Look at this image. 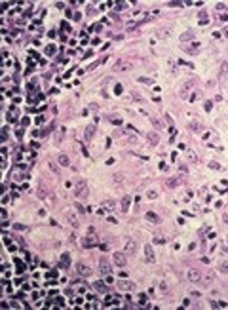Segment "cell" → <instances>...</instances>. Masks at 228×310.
<instances>
[{
    "instance_id": "cell-8",
    "label": "cell",
    "mask_w": 228,
    "mask_h": 310,
    "mask_svg": "<svg viewBox=\"0 0 228 310\" xmlns=\"http://www.w3.org/2000/svg\"><path fill=\"white\" fill-rule=\"evenodd\" d=\"M76 270L82 276H91V266H87L86 263H76Z\"/></svg>"
},
{
    "instance_id": "cell-15",
    "label": "cell",
    "mask_w": 228,
    "mask_h": 310,
    "mask_svg": "<svg viewBox=\"0 0 228 310\" xmlns=\"http://www.w3.org/2000/svg\"><path fill=\"white\" fill-rule=\"evenodd\" d=\"M95 129H97V128H95V124H91V126H87V128H86V139H87V141H89L91 137L95 135Z\"/></svg>"
},
{
    "instance_id": "cell-14",
    "label": "cell",
    "mask_w": 228,
    "mask_h": 310,
    "mask_svg": "<svg viewBox=\"0 0 228 310\" xmlns=\"http://www.w3.org/2000/svg\"><path fill=\"white\" fill-rule=\"evenodd\" d=\"M192 40H194V32L192 31H186L181 34V42H192Z\"/></svg>"
},
{
    "instance_id": "cell-11",
    "label": "cell",
    "mask_w": 228,
    "mask_h": 310,
    "mask_svg": "<svg viewBox=\"0 0 228 310\" xmlns=\"http://www.w3.org/2000/svg\"><path fill=\"white\" fill-rule=\"evenodd\" d=\"M145 217H146V221H148V223H154V224H160V223H162V219H160V217L154 213V211H148Z\"/></svg>"
},
{
    "instance_id": "cell-28",
    "label": "cell",
    "mask_w": 228,
    "mask_h": 310,
    "mask_svg": "<svg viewBox=\"0 0 228 310\" xmlns=\"http://www.w3.org/2000/svg\"><path fill=\"white\" fill-rule=\"evenodd\" d=\"M184 51H186V53H190V55H196V53H198V48H196V46H188Z\"/></svg>"
},
{
    "instance_id": "cell-44",
    "label": "cell",
    "mask_w": 228,
    "mask_h": 310,
    "mask_svg": "<svg viewBox=\"0 0 228 310\" xmlns=\"http://www.w3.org/2000/svg\"><path fill=\"white\" fill-rule=\"evenodd\" d=\"M14 228H15V230H25V227H23V224H14Z\"/></svg>"
},
{
    "instance_id": "cell-21",
    "label": "cell",
    "mask_w": 228,
    "mask_h": 310,
    "mask_svg": "<svg viewBox=\"0 0 228 310\" xmlns=\"http://www.w3.org/2000/svg\"><path fill=\"white\" fill-rule=\"evenodd\" d=\"M190 129H192V131H198V133H200V131H203V126H201L200 122H192V124H190Z\"/></svg>"
},
{
    "instance_id": "cell-31",
    "label": "cell",
    "mask_w": 228,
    "mask_h": 310,
    "mask_svg": "<svg viewBox=\"0 0 228 310\" xmlns=\"http://www.w3.org/2000/svg\"><path fill=\"white\" fill-rule=\"evenodd\" d=\"M139 82H143V84H152L154 80H150V78H146V76H141V78H139Z\"/></svg>"
},
{
    "instance_id": "cell-3",
    "label": "cell",
    "mask_w": 228,
    "mask_h": 310,
    "mask_svg": "<svg viewBox=\"0 0 228 310\" xmlns=\"http://www.w3.org/2000/svg\"><path fill=\"white\" fill-rule=\"evenodd\" d=\"M116 285H118L120 291H135V289H137V285L131 282V280H120Z\"/></svg>"
},
{
    "instance_id": "cell-22",
    "label": "cell",
    "mask_w": 228,
    "mask_h": 310,
    "mask_svg": "<svg viewBox=\"0 0 228 310\" xmlns=\"http://www.w3.org/2000/svg\"><path fill=\"white\" fill-rule=\"evenodd\" d=\"M213 280H215V276H213V274H207V276H205V278H201L200 282L203 283V285H211V282H213Z\"/></svg>"
},
{
    "instance_id": "cell-10",
    "label": "cell",
    "mask_w": 228,
    "mask_h": 310,
    "mask_svg": "<svg viewBox=\"0 0 228 310\" xmlns=\"http://www.w3.org/2000/svg\"><path fill=\"white\" fill-rule=\"evenodd\" d=\"M95 242H97V240H95V236H93V232H89V236L82 240V246L86 247V249H89V247H93V246H95Z\"/></svg>"
},
{
    "instance_id": "cell-25",
    "label": "cell",
    "mask_w": 228,
    "mask_h": 310,
    "mask_svg": "<svg viewBox=\"0 0 228 310\" xmlns=\"http://www.w3.org/2000/svg\"><path fill=\"white\" fill-rule=\"evenodd\" d=\"M68 223L72 224L74 228H78V227H80V221H78L76 217H74V215H68Z\"/></svg>"
},
{
    "instance_id": "cell-39",
    "label": "cell",
    "mask_w": 228,
    "mask_h": 310,
    "mask_svg": "<svg viewBox=\"0 0 228 310\" xmlns=\"http://www.w3.org/2000/svg\"><path fill=\"white\" fill-rule=\"evenodd\" d=\"M50 169L53 171V173H57V171H59V169H57V166H55L53 162H50Z\"/></svg>"
},
{
    "instance_id": "cell-4",
    "label": "cell",
    "mask_w": 228,
    "mask_h": 310,
    "mask_svg": "<svg viewBox=\"0 0 228 310\" xmlns=\"http://www.w3.org/2000/svg\"><path fill=\"white\" fill-rule=\"evenodd\" d=\"M194 88H196V80H186V82L182 84V88H181V91H179V93H181V97L184 99V97H186L188 93L194 90Z\"/></svg>"
},
{
    "instance_id": "cell-36",
    "label": "cell",
    "mask_w": 228,
    "mask_h": 310,
    "mask_svg": "<svg viewBox=\"0 0 228 310\" xmlns=\"http://www.w3.org/2000/svg\"><path fill=\"white\" fill-rule=\"evenodd\" d=\"M10 306H12V308H21V305H19L17 301H10Z\"/></svg>"
},
{
    "instance_id": "cell-34",
    "label": "cell",
    "mask_w": 228,
    "mask_h": 310,
    "mask_svg": "<svg viewBox=\"0 0 228 310\" xmlns=\"http://www.w3.org/2000/svg\"><path fill=\"white\" fill-rule=\"evenodd\" d=\"M46 51H48V55H53V53H55V46H48V48H46Z\"/></svg>"
},
{
    "instance_id": "cell-30",
    "label": "cell",
    "mask_w": 228,
    "mask_h": 310,
    "mask_svg": "<svg viewBox=\"0 0 228 310\" xmlns=\"http://www.w3.org/2000/svg\"><path fill=\"white\" fill-rule=\"evenodd\" d=\"M146 196L150 198V200H154V198H158V192H156V190H148V192H146Z\"/></svg>"
},
{
    "instance_id": "cell-47",
    "label": "cell",
    "mask_w": 228,
    "mask_h": 310,
    "mask_svg": "<svg viewBox=\"0 0 228 310\" xmlns=\"http://www.w3.org/2000/svg\"><path fill=\"white\" fill-rule=\"evenodd\" d=\"M223 221H224V223L228 224V215H224V217H223Z\"/></svg>"
},
{
    "instance_id": "cell-32",
    "label": "cell",
    "mask_w": 228,
    "mask_h": 310,
    "mask_svg": "<svg viewBox=\"0 0 228 310\" xmlns=\"http://www.w3.org/2000/svg\"><path fill=\"white\" fill-rule=\"evenodd\" d=\"M63 135H65V129L61 128V131H57V133H55V139H57V141H61V139H63Z\"/></svg>"
},
{
    "instance_id": "cell-16",
    "label": "cell",
    "mask_w": 228,
    "mask_h": 310,
    "mask_svg": "<svg viewBox=\"0 0 228 310\" xmlns=\"http://www.w3.org/2000/svg\"><path fill=\"white\" fill-rule=\"evenodd\" d=\"M57 162H59L61 166H65V168H67V166H70V160H68L67 154H59V156H57Z\"/></svg>"
},
{
    "instance_id": "cell-38",
    "label": "cell",
    "mask_w": 228,
    "mask_h": 310,
    "mask_svg": "<svg viewBox=\"0 0 228 310\" xmlns=\"http://www.w3.org/2000/svg\"><path fill=\"white\" fill-rule=\"evenodd\" d=\"M110 122H114V124H118V126H122V120H118L116 116H110Z\"/></svg>"
},
{
    "instance_id": "cell-13",
    "label": "cell",
    "mask_w": 228,
    "mask_h": 310,
    "mask_svg": "<svg viewBox=\"0 0 228 310\" xmlns=\"http://www.w3.org/2000/svg\"><path fill=\"white\" fill-rule=\"evenodd\" d=\"M145 253H146V261H148V263H154V251H152V246H145Z\"/></svg>"
},
{
    "instance_id": "cell-27",
    "label": "cell",
    "mask_w": 228,
    "mask_h": 310,
    "mask_svg": "<svg viewBox=\"0 0 228 310\" xmlns=\"http://www.w3.org/2000/svg\"><path fill=\"white\" fill-rule=\"evenodd\" d=\"M219 270H220V272H228V263H226V261H220V263H219Z\"/></svg>"
},
{
    "instance_id": "cell-26",
    "label": "cell",
    "mask_w": 228,
    "mask_h": 310,
    "mask_svg": "<svg viewBox=\"0 0 228 310\" xmlns=\"http://www.w3.org/2000/svg\"><path fill=\"white\" fill-rule=\"evenodd\" d=\"M205 17H207V12H205V10H201V12H200V23H201V25H205V23H207V19H205Z\"/></svg>"
},
{
    "instance_id": "cell-33",
    "label": "cell",
    "mask_w": 228,
    "mask_h": 310,
    "mask_svg": "<svg viewBox=\"0 0 228 310\" xmlns=\"http://www.w3.org/2000/svg\"><path fill=\"white\" fill-rule=\"evenodd\" d=\"M209 168L211 169H220V164L219 162H209Z\"/></svg>"
},
{
    "instance_id": "cell-23",
    "label": "cell",
    "mask_w": 228,
    "mask_h": 310,
    "mask_svg": "<svg viewBox=\"0 0 228 310\" xmlns=\"http://www.w3.org/2000/svg\"><path fill=\"white\" fill-rule=\"evenodd\" d=\"M150 122H152V126H154L156 129H162V128H164V124L160 122V120L156 118V116H150Z\"/></svg>"
},
{
    "instance_id": "cell-19",
    "label": "cell",
    "mask_w": 228,
    "mask_h": 310,
    "mask_svg": "<svg viewBox=\"0 0 228 310\" xmlns=\"http://www.w3.org/2000/svg\"><path fill=\"white\" fill-rule=\"evenodd\" d=\"M93 287H95L97 291H101V293H109V289H106V285L103 282H95V283H93Z\"/></svg>"
},
{
    "instance_id": "cell-46",
    "label": "cell",
    "mask_w": 228,
    "mask_h": 310,
    "mask_svg": "<svg viewBox=\"0 0 228 310\" xmlns=\"http://www.w3.org/2000/svg\"><path fill=\"white\" fill-rule=\"evenodd\" d=\"M0 306H2V308H8V306H10V302H6V301H2V302H0Z\"/></svg>"
},
{
    "instance_id": "cell-37",
    "label": "cell",
    "mask_w": 228,
    "mask_h": 310,
    "mask_svg": "<svg viewBox=\"0 0 228 310\" xmlns=\"http://www.w3.org/2000/svg\"><path fill=\"white\" fill-rule=\"evenodd\" d=\"M164 242H165V240L162 236H154V244H164Z\"/></svg>"
},
{
    "instance_id": "cell-20",
    "label": "cell",
    "mask_w": 228,
    "mask_h": 310,
    "mask_svg": "<svg viewBox=\"0 0 228 310\" xmlns=\"http://www.w3.org/2000/svg\"><path fill=\"white\" fill-rule=\"evenodd\" d=\"M61 261H63V268H68V266H70V255H68V253H63Z\"/></svg>"
},
{
    "instance_id": "cell-45",
    "label": "cell",
    "mask_w": 228,
    "mask_h": 310,
    "mask_svg": "<svg viewBox=\"0 0 228 310\" xmlns=\"http://www.w3.org/2000/svg\"><path fill=\"white\" fill-rule=\"evenodd\" d=\"M211 107H213V105H211V101H207V103H205V110H211Z\"/></svg>"
},
{
    "instance_id": "cell-35",
    "label": "cell",
    "mask_w": 228,
    "mask_h": 310,
    "mask_svg": "<svg viewBox=\"0 0 228 310\" xmlns=\"http://www.w3.org/2000/svg\"><path fill=\"white\" fill-rule=\"evenodd\" d=\"M126 2H116V10H126Z\"/></svg>"
},
{
    "instance_id": "cell-12",
    "label": "cell",
    "mask_w": 228,
    "mask_h": 310,
    "mask_svg": "<svg viewBox=\"0 0 228 310\" xmlns=\"http://www.w3.org/2000/svg\"><path fill=\"white\" fill-rule=\"evenodd\" d=\"M179 185H181V177H171V179H167V183H165L167 188H175V187H179Z\"/></svg>"
},
{
    "instance_id": "cell-5",
    "label": "cell",
    "mask_w": 228,
    "mask_h": 310,
    "mask_svg": "<svg viewBox=\"0 0 228 310\" xmlns=\"http://www.w3.org/2000/svg\"><path fill=\"white\" fill-rule=\"evenodd\" d=\"M112 261H114V265H118L120 268H124V266L128 265V259H126V253H114L112 255Z\"/></svg>"
},
{
    "instance_id": "cell-42",
    "label": "cell",
    "mask_w": 228,
    "mask_h": 310,
    "mask_svg": "<svg viewBox=\"0 0 228 310\" xmlns=\"http://www.w3.org/2000/svg\"><path fill=\"white\" fill-rule=\"evenodd\" d=\"M179 169H181L182 173H186V169H188V168H186V166H184V164H181V166H179Z\"/></svg>"
},
{
    "instance_id": "cell-40",
    "label": "cell",
    "mask_w": 228,
    "mask_h": 310,
    "mask_svg": "<svg viewBox=\"0 0 228 310\" xmlns=\"http://www.w3.org/2000/svg\"><path fill=\"white\" fill-rule=\"evenodd\" d=\"M198 97H200V93H192V97H190V99H188V101H190V103H194V101H196Z\"/></svg>"
},
{
    "instance_id": "cell-17",
    "label": "cell",
    "mask_w": 228,
    "mask_h": 310,
    "mask_svg": "<svg viewBox=\"0 0 228 310\" xmlns=\"http://www.w3.org/2000/svg\"><path fill=\"white\" fill-rule=\"evenodd\" d=\"M103 209H106V211H112V209H116V202H112V200H106V202H103Z\"/></svg>"
},
{
    "instance_id": "cell-6",
    "label": "cell",
    "mask_w": 228,
    "mask_h": 310,
    "mask_svg": "<svg viewBox=\"0 0 228 310\" xmlns=\"http://www.w3.org/2000/svg\"><path fill=\"white\" fill-rule=\"evenodd\" d=\"M186 278H188V282H192V283H198L201 280V274L198 272L196 268H188V272H186Z\"/></svg>"
},
{
    "instance_id": "cell-43",
    "label": "cell",
    "mask_w": 228,
    "mask_h": 310,
    "mask_svg": "<svg viewBox=\"0 0 228 310\" xmlns=\"http://www.w3.org/2000/svg\"><path fill=\"white\" fill-rule=\"evenodd\" d=\"M181 4H184V2H177V0H173V2H169V6H181Z\"/></svg>"
},
{
    "instance_id": "cell-2",
    "label": "cell",
    "mask_w": 228,
    "mask_h": 310,
    "mask_svg": "<svg viewBox=\"0 0 228 310\" xmlns=\"http://www.w3.org/2000/svg\"><path fill=\"white\" fill-rule=\"evenodd\" d=\"M135 65H133V61H128V59H118L116 61V65H114V70L116 73H126V70H129V68H133Z\"/></svg>"
},
{
    "instance_id": "cell-24",
    "label": "cell",
    "mask_w": 228,
    "mask_h": 310,
    "mask_svg": "<svg viewBox=\"0 0 228 310\" xmlns=\"http://www.w3.org/2000/svg\"><path fill=\"white\" fill-rule=\"evenodd\" d=\"M129 202H131V198H129V196H124V198H122V211H128Z\"/></svg>"
},
{
    "instance_id": "cell-9",
    "label": "cell",
    "mask_w": 228,
    "mask_h": 310,
    "mask_svg": "<svg viewBox=\"0 0 228 310\" xmlns=\"http://www.w3.org/2000/svg\"><path fill=\"white\" fill-rule=\"evenodd\" d=\"M135 251H137V244L133 242V240H128V242H126V247H124V253H126V255H133Z\"/></svg>"
},
{
    "instance_id": "cell-1",
    "label": "cell",
    "mask_w": 228,
    "mask_h": 310,
    "mask_svg": "<svg viewBox=\"0 0 228 310\" xmlns=\"http://www.w3.org/2000/svg\"><path fill=\"white\" fill-rule=\"evenodd\" d=\"M87 194H89V187H87L86 181H78L76 187H74V196L78 198V200H86Z\"/></svg>"
},
{
    "instance_id": "cell-18",
    "label": "cell",
    "mask_w": 228,
    "mask_h": 310,
    "mask_svg": "<svg viewBox=\"0 0 228 310\" xmlns=\"http://www.w3.org/2000/svg\"><path fill=\"white\" fill-rule=\"evenodd\" d=\"M146 137H148V143H150V145H158V143H160V137H158V133H152V131H150V133H148Z\"/></svg>"
},
{
    "instance_id": "cell-41",
    "label": "cell",
    "mask_w": 228,
    "mask_h": 310,
    "mask_svg": "<svg viewBox=\"0 0 228 310\" xmlns=\"http://www.w3.org/2000/svg\"><path fill=\"white\" fill-rule=\"evenodd\" d=\"M0 215H2V219H4V221L8 219V211H6V209H2V211H0Z\"/></svg>"
},
{
    "instance_id": "cell-48",
    "label": "cell",
    "mask_w": 228,
    "mask_h": 310,
    "mask_svg": "<svg viewBox=\"0 0 228 310\" xmlns=\"http://www.w3.org/2000/svg\"><path fill=\"white\" fill-rule=\"evenodd\" d=\"M226 242H228V238H226Z\"/></svg>"
},
{
    "instance_id": "cell-29",
    "label": "cell",
    "mask_w": 228,
    "mask_h": 310,
    "mask_svg": "<svg viewBox=\"0 0 228 310\" xmlns=\"http://www.w3.org/2000/svg\"><path fill=\"white\" fill-rule=\"evenodd\" d=\"M226 70H228V61H224V63H223V67H220V78H223L224 74H226Z\"/></svg>"
},
{
    "instance_id": "cell-7",
    "label": "cell",
    "mask_w": 228,
    "mask_h": 310,
    "mask_svg": "<svg viewBox=\"0 0 228 310\" xmlns=\"http://www.w3.org/2000/svg\"><path fill=\"white\" fill-rule=\"evenodd\" d=\"M99 270L103 276H110V272H112V266H110V263H106V259H101L99 261Z\"/></svg>"
}]
</instances>
